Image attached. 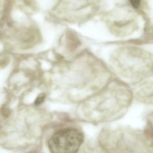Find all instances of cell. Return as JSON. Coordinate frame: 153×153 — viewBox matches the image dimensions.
I'll return each mask as SVG.
<instances>
[{
	"mask_svg": "<svg viewBox=\"0 0 153 153\" xmlns=\"http://www.w3.org/2000/svg\"><path fill=\"white\" fill-rule=\"evenodd\" d=\"M83 141L84 135L80 131L66 128L54 134L49 140L48 146L52 153H76Z\"/></svg>",
	"mask_w": 153,
	"mask_h": 153,
	"instance_id": "obj_1",
	"label": "cell"
},
{
	"mask_svg": "<svg viewBox=\"0 0 153 153\" xmlns=\"http://www.w3.org/2000/svg\"><path fill=\"white\" fill-rule=\"evenodd\" d=\"M67 41L68 43L69 46L73 49L77 48L80 44V42L76 36L73 33L69 32L67 36Z\"/></svg>",
	"mask_w": 153,
	"mask_h": 153,
	"instance_id": "obj_2",
	"label": "cell"
},
{
	"mask_svg": "<svg viewBox=\"0 0 153 153\" xmlns=\"http://www.w3.org/2000/svg\"><path fill=\"white\" fill-rule=\"evenodd\" d=\"M45 96L44 94H41L40 95L38 96V97L36 100L35 104L36 105H39L42 104L44 102L45 100Z\"/></svg>",
	"mask_w": 153,
	"mask_h": 153,
	"instance_id": "obj_3",
	"label": "cell"
},
{
	"mask_svg": "<svg viewBox=\"0 0 153 153\" xmlns=\"http://www.w3.org/2000/svg\"><path fill=\"white\" fill-rule=\"evenodd\" d=\"M130 1L135 8H138L140 5V0H130Z\"/></svg>",
	"mask_w": 153,
	"mask_h": 153,
	"instance_id": "obj_4",
	"label": "cell"
}]
</instances>
